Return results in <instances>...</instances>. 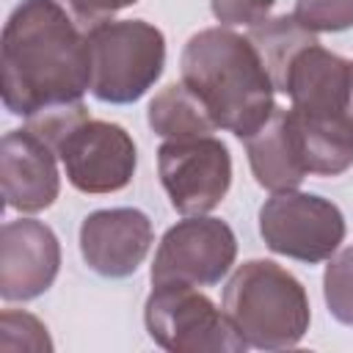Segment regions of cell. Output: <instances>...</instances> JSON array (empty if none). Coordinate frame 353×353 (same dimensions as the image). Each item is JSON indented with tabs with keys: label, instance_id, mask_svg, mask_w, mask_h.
Here are the masks:
<instances>
[{
	"label": "cell",
	"instance_id": "obj_18",
	"mask_svg": "<svg viewBox=\"0 0 353 353\" xmlns=\"http://www.w3.org/2000/svg\"><path fill=\"white\" fill-rule=\"evenodd\" d=\"M323 295L331 317L353 325V245L331 256L323 276Z\"/></svg>",
	"mask_w": 353,
	"mask_h": 353
},
{
	"label": "cell",
	"instance_id": "obj_17",
	"mask_svg": "<svg viewBox=\"0 0 353 353\" xmlns=\"http://www.w3.org/2000/svg\"><path fill=\"white\" fill-rule=\"evenodd\" d=\"M248 39L256 47L276 91L284 88V77H287L292 58L301 50L317 44V33L303 28L295 17H287V14L273 17V19H262L259 25L248 28Z\"/></svg>",
	"mask_w": 353,
	"mask_h": 353
},
{
	"label": "cell",
	"instance_id": "obj_6",
	"mask_svg": "<svg viewBox=\"0 0 353 353\" xmlns=\"http://www.w3.org/2000/svg\"><path fill=\"white\" fill-rule=\"evenodd\" d=\"M259 234L273 254L317 265L345 240V215L317 193L279 190L259 210Z\"/></svg>",
	"mask_w": 353,
	"mask_h": 353
},
{
	"label": "cell",
	"instance_id": "obj_9",
	"mask_svg": "<svg viewBox=\"0 0 353 353\" xmlns=\"http://www.w3.org/2000/svg\"><path fill=\"white\" fill-rule=\"evenodd\" d=\"M55 152L80 193H116L130 185L138 165L132 135L121 124L99 119L80 121Z\"/></svg>",
	"mask_w": 353,
	"mask_h": 353
},
{
	"label": "cell",
	"instance_id": "obj_2",
	"mask_svg": "<svg viewBox=\"0 0 353 353\" xmlns=\"http://www.w3.org/2000/svg\"><path fill=\"white\" fill-rule=\"evenodd\" d=\"M179 72L218 130H229L240 141L254 135L276 110V88L256 47L229 28L193 33L182 50Z\"/></svg>",
	"mask_w": 353,
	"mask_h": 353
},
{
	"label": "cell",
	"instance_id": "obj_7",
	"mask_svg": "<svg viewBox=\"0 0 353 353\" xmlns=\"http://www.w3.org/2000/svg\"><path fill=\"white\" fill-rule=\"evenodd\" d=\"M237 256V237L232 226L210 215H185L174 223L152 262V284H190L212 287L218 284Z\"/></svg>",
	"mask_w": 353,
	"mask_h": 353
},
{
	"label": "cell",
	"instance_id": "obj_11",
	"mask_svg": "<svg viewBox=\"0 0 353 353\" xmlns=\"http://www.w3.org/2000/svg\"><path fill=\"white\" fill-rule=\"evenodd\" d=\"M61 270L55 232L33 218L3 223L0 232V295L3 301H33L47 292Z\"/></svg>",
	"mask_w": 353,
	"mask_h": 353
},
{
	"label": "cell",
	"instance_id": "obj_14",
	"mask_svg": "<svg viewBox=\"0 0 353 353\" xmlns=\"http://www.w3.org/2000/svg\"><path fill=\"white\" fill-rule=\"evenodd\" d=\"M245 154L254 179L270 193L295 190L306 176L287 108H276L273 116L245 138Z\"/></svg>",
	"mask_w": 353,
	"mask_h": 353
},
{
	"label": "cell",
	"instance_id": "obj_10",
	"mask_svg": "<svg viewBox=\"0 0 353 353\" xmlns=\"http://www.w3.org/2000/svg\"><path fill=\"white\" fill-rule=\"evenodd\" d=\"M154 243L146 212L135 207L94 210L80 223V254L85 265L105 279L132 276Z\"/></svg>",
	"mask_w": 353,
	"mask_h": 353
},
{
	"label": "cell",
	"instance_id": "obj_13",
	"mask_svg": "<svg viewBox=\"0 0 353 353\" xmlns=\"http://www.w3.org/2000/svg\"><path fill=\"white\" fill-rule=\"evenodd\" d=\"M353 61L312 44L301 50L284 77L281 94L290 97L292 110L309 116H342L350 113Z\"/></svg>",
	"mask_w": 353,
	"mask_h": 353
},
{
	"label": "cell",
	"instance_id": "obj_4",
	"mask_svg": "<svg viewBox=\"0 0 353 353\" xmlns=\"http://www.w3.org/2000/svg\"><path fill=\"white\" fill-rule=\"evenodd\" d=\"M91 94L108 105L138 102L163 74L165 36L146 19H105L85 30Z\"/></svg>",
	"mask_w": 353,
	"mask_h": 353
},
{
	"label": "cell",
	"instance_id": "obj_21",
	"mask_svg": "<svg viewBox=\"0 0 353 353\" xmlns=\"http://www.w3.org/2000/svg\"><path fill=\"white\" fill-rule=\"evenodd\" d=\"M210 6H212V14L221 25H226V28H232V25L254 28L262 19H268L276 0H210Z\"/></svg>",
	"mask_w": 353,
	"mask_h": 353
},
{
	"label": "cell",
	"instance_id": "obj_23",
	"mask_svg": "<svg viewBox=\"0 0 353 353\" xmlns=\"http://www.w3.org/2000/svg\"><path fill=\"white\" fill-rule=\"evenodd\" d=\"M350 119H353V91H350Z\"/></svg>",
	"mask_w": 353,
	"mask_h": 353
},
{
	"label": "cell",
	"instance_id": "obj_5",
	"mask_svg": "<svg viewBox=\"0 0 353 353\" xmlns=\"http://www.w3.org/2000/svg\"><path fill=\"white\" fill-rule=\"evenodd\" d=\"M143 323L154 345L171 353H243L248 347L229 314L190 284H154Z\"/></svg>",
	"mask_w": 353,
	"mask_h": 353
},
{
	"label": "cell",
	"instance_id": "obj_19",
	"mask_svg": "<svg viewBox=\"0 0 353 353\" xmlns=\"http://www.w3.org/2000/svg\"><path fill=\"white\" fill-rule=\"evenodd\" d=\"M0 347L3 350H33V353H50L52 339L47 334V325L28 314L6 309L0 314Z\"/></svg>",
	"mask_w": 353,
	"mask_h": 353
},
{
	"label": "cell",
	"instance_id": "obj_15",
	"mask_svg": "<svg viewBox=\"0 0 353 353\" xmlns=\"http://www.w3.org/2000/svg\"><path fill=\"white\" fill-rule=\"evenodd\" d=\"M290 121L298 138L306 174L336 176L353 165V119L342 116H309L290 108Z\"/></svg>",
	"mask_w": 353,
	"mask_h": 353
},
{
	"label": "cell",
	"instance_id": "obj_1",
	"mask_svg": "<svg viewBox=\"0 0 353 353\" xmlns=\"http://www.w3.org/2000/svg\"><path fill=\"white\" fill-rule=\"evenodd\" d=\"M3 105L25 121L83 102L91 88V50L72 14L55 0H22L0 41Z\"/></svg>",
	"mask_w": 353,
	"mask_h": 353
},
{
	"label": "cell",
	"instance_id": "obj_22",
	"mask_svg": "<svg viewBox=\"0 0 353 353\" xmlns=\"http://www.w3.org/2000/svg\"><path fill=\"white\" fill-rule=\"evenodd\" d=\"M55 3H61L72 14L74 22L91 28L97 22L110 19L116 11H121V8H127V6H132L138 0H55Z\"/></svg>",
	"mask_w": 353,
	"mask_h": 353
},
{
	"label": "cell",
	"instance_id": "obj_8",
	"mask_svg": "<svg viewBox=\"0 0 353 353\" xmlns=\"http://www.w3.org/2000/svg\"><path fill=\"white\" fill-rule=\"evenodd\" d=\"M157 174L179 215H207L232 185V154L212 135L165 141L157 149Z\"/></svg>",
	"mask_w": 353,
	"mask_h": 353
},
{
	"label": "cell",
	"instance_id": "obj_12",
	"mask_svg": "<svg viewBox=\"0 0 353 353\" xmlns=\"http://www.w3.org/2000/svg\"><path fill=\"white\" fill-rule=\"evenodd\" d=\"M55 149L33 130H11L0 143L3 199L17 212H41L61 193Z\"/></svg>",
	"mask_w": 353,
	"mask_h": 353
},
{
	"label": "cell",
	"instance_id": "obj_20",
	"mask_svg": "<svg viewBox=\"0 0 353 353\" xmlns=\"http://www.w3.org/2000/svg\"><path fill=\"white\" fill-rule=\"evenodd\" d=\"M292 17L314 33H339L353 28V0H295Z\"/></svg>",
	"mask_w": 353,
	"mask_h": 353
},
{
	"label": "cell",
	"instance_id": "obj_3",
	"mask_svg": "<svg viewBox=\"0 0 353 353\" xmlns=\"http://www.w3.org/2000/svg\"><path fill=\"white\" fill-rule=\"evenodd\" d=\"M223 312L256 350L295 347L312 320L303 284L270 259H248L232 273L223 287Z\"/></svg>",
	"mask_w": 353,
	"mask_h": 353
},
{
	"label": "cell",
	"instance_id": "obj_16",
	"mask_svg": "<svg viewBox=\"0 0 353 353\" xmlns=\"http://www.w3.org/2000/svg\"><path fill=\"white\" fill-rule=\"evenodd\" d=\"M146 121L154 130V135H160L165 141L212 135L218 130L210 110L201 105V99L185 83H171L160 94H154V99L149 102V110H146Z\"/></svg>",
	"mask_w": 353,
	"mask_h": 353
}]
</instances>
